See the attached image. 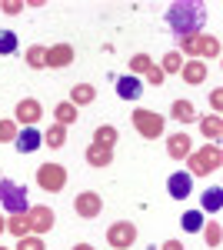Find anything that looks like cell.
Masks as SVG:
<instances>
[{"label": "cell", "instance_id": "6da1fadb", "mask_svg": "<svg viewBox=\"0 0 223 250\" xmlns=\"http://www.w3.org/2000/svg\"><path fill=\"white\" fill-rule=\"evenodd\" d=\"M203 20H206V10H203V3H197V0H177V3H170V10H167V23L177 37L203 34Z\"/></svg>", "mask_w": 223, "mask_h": 250}, {"label": "cell", "instance_id": "7a4b0ae2", "mask_svg": "<svg viewBox=\"0 0 223 250\" xmlns=\"http://www.w3.org/2000/svg\"><path fill=\"white\" fill-rule=\"evenodd\" d=\"M220 164H223L220 144H203L200 150H193L186 157V173L190 177H210V173L220 170Z\"/></svg>", "mask_w": 223, "mask_h": 250}, {"label": "cell", "instance_id": "3957f363", "mask_svg": "<svg viewBox=\"0 0 223 250\" xmlns=\"http://www.w3.org/2000/svg\"><path fill=\"white\" fill-rule=\"evenodd\" d=\"M130 120H133V130L143 137V140H157V137H163V124H167V117H160L157 110L137 107Z\"/></svg>", "mask_w": 223, "mask_h": 250}, {"label": "cell", "instance_id": "277c9868", "mask_svg": "<svg viewBox=\"0 0 223 250\" xmlns=\"http://www.w3.org/2000/svg\"><path fill=\"white\" fill-rule=\"evenodd\" d=\"M0 204L7 207L10 213H27V207H30V200H27V187L23 184H17V180H0Z\"/></svg>", "mask_w": 223, "mask_h": 250}, {"label": "cell", "instance_id": "5b68a950", "mask_svg": "<svg viewBox=\"0 0 223 250\" xmlns=\"http://www.w3.org/2000/svg\"><path fill=\"white\" fill-rule=\"evenodd\" d=\"M37 184L43 193H60L67 187V167L60 164H40L37 167Z\"/></svg>", "mask_w": 223, "mask_h": 250}, {"label": "cell", "instance_id": "8992f818", "mask_svg": "<svg viewBox=\"0 0 223 250\" xmlns=\"http://www.w3.org/2000/svg\"><path fill=\"white\" fill-rule=\"evenodd\" d=\"M107 244H110L113 250H130L133 244H137V224H130V220L110 224V227H107Z\"/></svg>", "mask_w": 223, "mask_h": 250}, {"label": "cell", "instance_id": "52a82bcc", "mask_svg": "<svg viewBox=\"0 0 223 250\" xmlns=\"http://www.w3.org/2000/svg\"><path fill=\"white\" fill-rule=\"evenodd\" d=\"M27 220H30V233H34V237H43V233L54 230L57 213L50 210L47 204H34V207H27Z\"/></svg>", "mask_w": 223, "mask_h": 250}, {"label": "cell", "instance_id": "ba28073f", "mask_svg": "<svg viewBox=\"0 0 223 250\" xmlns=\"http://www.w3.org/2000/svg\"><path fill=\"white\" fill-rule=\"evenodd\" d=\"M100 210H103V197H100V193H93V190H83L74 200V213H77V217H83V220L100 217Z\"/></svg>", "mask_w": 223, "mask_h": 250}, {"label": "cell", "instance_id": "9c48e42d", "mask_svg": "<svg viewBox=\"0 0 223 250\" xmlns=\"http://www.w3.org/2000/svg\"><path fill=\"white\" fill-rule=\"evenodd\" d=\"M14 117H17V124H23V127H37V120L43 117V107H40V100H34V97H23L17 104V110H14Z\"/></svg>", "mask_w": 223, "mask_h": 250}, {"label": "cell", "instance_id": "30bf717a", "mask_svg": "<svg viewBox=\"0 0 223 250\" xmlns=\"http://www.w3.org/2000/svg\"><path fill=\"white\" fill-rule=\"evenodd\" d=\"M190 190H193V177H190L186 170H177V173L167 177V193L173 197V200H186Z\"/></svg>", "mask_w": 223, "mask_h": 250}, {"label": "cell", "instance_id": "8fae6325", "mask_svg": "<svg viewBox=\"0 0 223 250\" xmlns=\"http://www.w3.org/2000/svg\"><path fill=\"white\" fill-rule=\"evenodd\" d=\"M70 63H74V47H70V43H54V47H47V67L63 70V67H70Z\"/></svg>", "mask_w": 223, "mask_h": 250}, {"label": "cell", "instance_id": "7c38bea8", "mask_svg": "<svg viewBox=\"0 0 223 250\" xmlns=\"http://www.w3.org/2000/svg\"><path fill=\"white\" fill-rule=\"evenodd\" d=\"M167 154L173 157V160H186V157L193 154V140L186 134H170L167 137Z\"/></svg>", "mask_w": 223, "mask_h": 250}, {"label": "cell", "instance_id": "4fadbf2b", "mask_svg": "<svg viewBox=\"0 0 223 250\" xmlns=\"http://www.w3.org/2000/svg\"><path fill=\"white\" fill-rule=\"evenodd\" d=\"M180 77H183V83H190V87L203 83V80H206V63H203V60H183Z\"/></svg>", "mask_w": 223, "mask_h": 250}, {"label": "cell", "instance_id": "5bb4252c", "mask_svg": "<svg viewBox=\"0 0 223 250\" xmlns=\"http://www.w3.org/2000/svg\"><path fill=\"white\" fill-rule=\"evenodd\" d=\"M43 147V134L37 127H23V134H17V150L20 154H34Z\"/></svg>", "mask_w": 223, "mask_h": 250}, {"label": "cell", "instance_id": "9a60e30c", "mask_svg": "<svg viewBox=\"0 0 223 250\" xmlns=\"http://www.w3.org/2000/svg\"><path fill=\"white\" fill-rule=\"evenodd\" d=\"M197 120H200V134H203L210 144H220V137H223V120H220V114L197 117Z\"/></svg>", "mask_w": 223, "mask_h": 250}, {"label": "cell", "instance_id": "2e32d148", "mask_svg": "<svg viewBox=\"0 0 223 250\" xmlns=\"http://www.w3.org/2000/svg\"><path fill=\"white\" fill-rule=\"evenodd\" d=\"M83 157H87V164L97 167V170H103V167H110V164H113V150H110V147H100V144H90Z\"/></svg>", "mask_w": 223, "mask_h": 250}, {"label": "cell", "instance_id": "e0dca14e", "mask_svg": "<svg viewBox=\"0 0 223 250\" xmlns=\"http://www.w3.org/2000/svg\"><path fill=\"white\" fill-rule=\"evenodd\" d=\"M217 57H220V37H213V34H200L197 60H217Z\"/></svg>", "mask_w": 223, "mask_h": 250}, {"label": "cell", "instance_id": "ac0fdd59", "mask_svg": "<svg viewBox=\"0 0 223 250\" xmlns=\"http://www.w3.org/2000/svg\"><path fill=\"white\" fill-rule=\"evenodd\" d=\"M170 117L173 120H180V124H193L197 120V107H193V100H173V107H170Z\"/></svg>", "mask_w": 223, "mask_h": 250}, {"label": "cell", "instance_id": "d6986e66", "mask_svg": "<svg viewBox=\"0 0 223 250\" xmlns=\"http://www.w3.org/2000/svg\"><path fill=\"white\" fill-rule=\"evenodd\" d=\"M77 117H80V110H77L70 100H60L54 107V124H60V127H70V124H77Z\"/></svg>", "mask_w": 223, "mask_h": 250}, {"label": "cell", "instance_id": "ffe728a7", "mask_svg": "<svg viewBox=\"0 0 223 250\" xmlns=\"http://www.w3.org/2000/svg\"><path fill=\"white\" fill-rule=\"evenodd\" d=\"M117 94L123 97V100H137V97L143 94V83L133 77V74H127V77H120V80H117Z\"/></svg>", "mask_w": 223, "mask_h": 250}, {"label": "cell", "instance_id": "44dd1931", "mask_svg": "<svg viewBox=\"0 0 223 250\" xmlns=\"http://www.w3.org/2000/svg\"><path fill=\"white\" fill-rule=\"evenodd\" d=\"M93 100H97L93 83H77V87H70V104H74L77 110H80V107H87V104H93Z\"/></svg>", "mask_w": 223, "mask_h": 250}, {"label": "cell", "instance_id": "7402d4cb", "mask_svg": "<svg viewBox=\"0 0 223 250\" xmlns=\"http://www.w3.org/2000/svg\"><path fill=\"white\" fill-rule=\"evenodd\" d=\"M67 144V127H60V124H50L47 130H43V147H50V150H60Z\"/></svg>", "mask_w": 223, "mask_h": 250}, {"label": "cell", "instance_id": "603a6c76", "mask_svg": "<svg viewBox=\"0 0 223 250\" xmlns=\"http://www.w3.org/2000/svg\"><path fill=\"white\" fill-rule=\"evenodd\" d=\"M117 140H120V134H117L113 124H100V127L93 130V144H100V147H110V150H113Z\"/></svg>", "mask_w": 223, "mask_h": 250}, {"label": "cell", "instance_id": "cb8c5ba5", "mask_svg": "<svg viewBox=\"0 0 223 250\" xmlns=\"http://www.w3.org/2000/svg\"><path fill=\"white\" fill-rule=\"evenodd\" d=\"M7 233H14V237H27L30 233V220H27V213H10L7 217Z\"/></svg>", "mask_w": 223, "mask_h": 250}, {"label": "cell", "instance_id": "d4e9b609", "mask_svg": "<svg viewBox=\"0 0 223 250\" xmlns=\"http://www.w3.org/2000/svg\"><path fill=\"white\" fill-rule=\"evenodd\" d=\"M27 67H30V70H43V67H47V47H43V43L27 47Z\"/></svg>", "mask_w": 223, "mask_h": 250}, {"label": "cell", "instance_id": "484cf974", "mask_svg": "<svg viewBox=\"0 0 223 250\" xmlns=\"http://www.w3.org/2000/svg\"><path fill=\"white\" fill-rule=\"evenodd\" d=\"M200 230H203V240H206V247H210V250H217L223 244V227L217 224V220L206 224V227H200Z\"/></svg>", "mask_w": 223, "mask_h": 250}, {"label": "cell", "instance_id": "4316f807", "mask_svg": "<svg viewBox=\"0 0 223 250\" xmlns=\"http://www.w3.org/2000/svg\"><path fill=\"white\" fill-rule=\"evenodd\" d=\"M180 67H183L180 50H170V54H163V60H160V70H163V74H180Z\"/></svg>", "mask_w": 223, "mask_h": 250}, {"label": "cell", "instance_id": "83f0119b", "mask_svg": "<svg viewBox=\"0 0 223 250\" xmlns=\"http://www.w3.org/2000/svg\"><path fill=\"white\" fill-rule=\"evenodd\" d=\"M220 207H223V190H220V187H213V190H206V193H203V210L217 213Z\"/></svg>", "mask_w": 223, "mask_h": 250}, {"label": "cell", "instance_id": "f1b7e54d", "mask_svg": "<svg viewBox=\"0 0 223 250\" xmlns=\"http://www.w3.org/2000/svg\"><path fill=\"white\" fill-rule=\"evenodd\" d=\"M0 54H3V57L17 54V34H14V30H0Z\"/></svg>", "mask_w": 223, "mask_h": 250}, {"label": "cell", "instance_id": "f546056e", "mask_svg": "<svg viewBox=\"0 0 223 250\" xmlns=\"http://www.w3.org/2000/svg\"><path fill=\"white\" fill-rule=\"evenodd\" d=\"M150 67H153L150 54H133V57H130V74H133V77H137V74H147Z\"/></svg>", "mask_w": 223, "mask_h": 250}, {"label": "cell", "instance_id": "4dcf8cb0", "mask_svg": "<svg viewBox=\"0 0 223 250\" xmlns=\"http://www.w3.org/2000/svg\"><path fill=\"white\" fill-rule=\"evenodd\" d=\"M180 224H183L186 233H197L200 227H203V213H200V210H190V213H183V220H180Z\"/></svg>", "mask_w": 223, "mask_h": 250}, {"label": "cell", "instance_id": "1f68e13d", "mask_svg": "<svg viewBox=\"0 0 223 250\" xmlns=\"http://www.w3.org/2000/svg\"><path fill=\"white\" fill-rule=\"evenodd\" d=\"M14 250H47L43 247V237H34V233H27V237H20L17 247Z\"/></svg>", "mask_w": 223, "mask_h": 250}, {"label": "cell", "instance_id": "d6a6232c", "mask_svg": "<svg viewBox=\"0 0 223 250\" xmlns=\"http://www.w3.org/2000/svg\"><path fill=\"white\" fill-rule=\"evenodd\" d=\"M0 140H17V120H0Z\"/></svg>", "mask_w": 223, "mask_h": 250}, {"label": "cell", "instance_id": "836d02e7", "mask_svg": "<svg viewBox=\"0 0 223 250\" xmlns=\"http://www.w3.org/2000/svg\"><path fill=\"white\" fill-rule=\"evenodd\" d=\"M143 77H147V83H150V87H160V83L167 80V74H163V70H160V67L153 63V67H150V70L143 74Z\"/></svg>", "mask_w": 223, "mask_h": 250}, {"label": "cell", "instance_id": "e575fe53", "mask_svg": "<svg viewBox=\"0 0 223 250\" xmlns=\"http://www.w3.org/2000/svg\"><path fill=\"white\" fill-rule=\"evenodd\" d=\"M23 7H27L23 0H0V10H3V14H20Z\"/></svg>", "mask_w": 223, "mask_h": 250}, {"label": "cell", "instance_id": "d590c367", "mask_svg": "<svg viewBox=\"0 0 223 250\" xmlns=\"http://www.w3.org/2000/svg\"><path fill=\"white\" fill-rule=\"evenodd\" d=\"M210 107H213V114H220V107H223V94L220 90H210Z\"/></svg>", "mask_w": 223, "mask_h": 250}, {"label": "cell", "instance_id": "8d00e7d4", "mask_svg": "<svg viewBox=\"0 0 223 250\" xmlns=\"http://www.w3.org/2000/svg\"><path fill=\"white\" fill-rule=\"evenodd\" d=\"M160 250H186V247H183V244H180V240H167V244H163V247H160Z\"/></svg>", "mask_w": 223, "mask_h": 250}, {"label": "cell", "instance_id": "74e56055", "mask_svg": "<svg viewBox=\"0 0 223 250\" xmlns=\"http://www.w3.org/2000/svg\"><path fill=\"white\" fill-rule=\"evenodd\" d=\"M7 233V217H0V237Z\"/></svg>", "mask_w": 223, "mask_h": 250}, {"label": "cell", "instance_id": "f35d334b", "mask_svg": "<svg viewBox=\"0 0 223 250\" xmlns=\"http://www.w3.org/2000/svg\"><path fill=\"white\" fill-rule=\"evenodd\" d=\"M70 250H93V247H90V244H74Z\"/></svg>", "mask_w": 223, "mask_h": 250}, {"label": "cell", "instance_id": "ab89813d", "mask_svg": "<svg viewBox=\"0 0 223 250\" xmlns=\"http://www.w3.org/2000/svg\"><path fill=\"white\" fill-rule=\"evenodd\" d=\"M0 250H7V247H0Z\"/></svg>", "mask_w": 223, "mask_h": 250}]
</instances>
